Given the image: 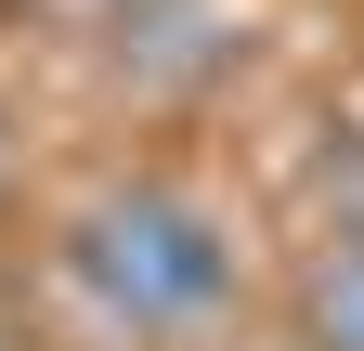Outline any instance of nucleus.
<instances>
[{"label": "nucleus", "instance_id": "nucleus-1", "mask_svg": "<svg viewBox=\"0 0 364 351\" xmlns=\"http://www.w3.org/2000/svg\"><path fill=\"white\" fill-rule=\"evenodd\" d=\"M53 260H65V286H78L117 338H208V325L247 299V234H235V208L196 195V183H169V169H130V183L78 195L65 234H53Z\"/></svg>", "mask_w": 364, "mask_h": 351}, {"label": "nucleus", "instance_id": "nucleus-2", "mask_svg": "<svg viewBox=\"0 0 364 351\" xmlns=\"http://www.w3.org/2000/svg\"><path fill=\"white\" fill-rule=\"evenodd\" d=\"M299 351H364V234H338L299 274Z\"/></svg>", "mask_w": 364, "mask_h": 351}, {"label": "nucleus", "instance_id": "nucleus-3", "mask_svg": "<svg viewBox=\"0 0 364 351\" xmlns=\"http://www.w3.org/2000/svg\"><path fill=\"white\" fill-rule=\"evenodd\" d=\"M0 195H14V117H0Z\"/></svg>", "mask_w": 364, "mask_h": 351}]
</instances>
